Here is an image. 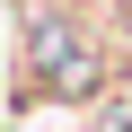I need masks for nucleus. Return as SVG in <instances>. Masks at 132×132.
Returning a JSON list of instances; mask_svg holds the SVG:
<instances>
[{
    "instance_id": "nucleus-1",
    "label": "nucleus",
    "mask_w": 132,
    "mask_h": 132,
    "mask_svg": "<svg viewBox=\"0 0 132 132\" xmlns=\"http://www.w3.org/2000/svg\"><path fill=\"white\" fill-rule=\"evenodd\" d=\"M114 79H132V53H123V35L88 9V0H35V9H27L18 62H9V106H18V114L106 106Z\"/></svg>"
},
{
    "instance_id": "nucleus-2",
    "label": "nucleus",
    "mask_w": 132,
    "mask_h": 132,
    "mask_svg": "<svg viewBox=\"0 0 132 132\" xmlns=\"http://www.w3.org/2000/svg\"><path fill=\"white\" fill-rule=\"evenodd\" d=\"M0 114H9V97H0Z\"/></svg>"
}]
</instances>
